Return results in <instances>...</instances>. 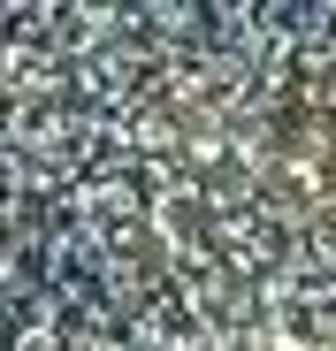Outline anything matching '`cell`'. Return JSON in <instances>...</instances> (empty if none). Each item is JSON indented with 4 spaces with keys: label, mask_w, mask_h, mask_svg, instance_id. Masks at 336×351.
Here are the masks:
<instances>
[{
    "label": "cell",
    "mask_w": 336,
    "mask_h": 351,
    "mask_svg": "<svg viewBox=\"0 0 336 351\" xmlns=\"http://www.w3.org/2000/svg\"><path fill=\"white\" fill-rule=\"evenodd\" d=\"M0 199L191 351H336V0H0Z\"/></svg>",
    "instance_id": "6da1fadb"
}]
</instances>
